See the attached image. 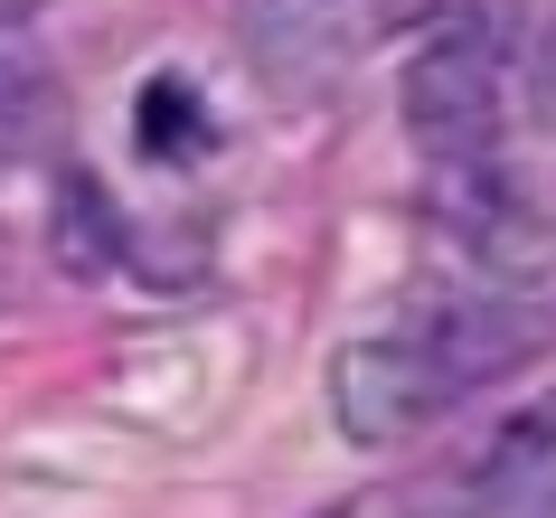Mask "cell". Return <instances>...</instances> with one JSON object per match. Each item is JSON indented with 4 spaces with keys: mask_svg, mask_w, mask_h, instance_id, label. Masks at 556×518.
<instances>
[{
    "mask_svg": "<svg viewBox=\"0 0 556 518\" xmlns=\"http://www.w3.org/2000/svg\"><path fill=\"white\" fill-rule=\"evenodd\" d=\"M500 38L453 29L406 66V132L434 170H471L500 151Z\"/></svg>",
    "mask_w": 556,
    "mask_h": 518,
    "instance_id": "6da1fadb",
    "label": "cell"
},
{
    "mask_svg": "<svg viewBox=\"0 0 556 518\" xmlns=\"http://www.w3.org/2000/svg\"><path fill=\"white\" fill-rule=\"evenodd\" d=\"M453 396H463V387H453L406 330L350 340L340 358H330V425H340V443H358V453H396V443H415Z\"/></svg>",
    "mask_w": 556,
    "mask_h": 518,
    "instance_id": "7a4b0ae2",
    "label": "cell"
},
{
    "mask_svg": "<svg viewBox=\"0 0 556 518\" xmlns=\"http://www.w3.org/2000/svg\"><path fill=\"white\" fill-rule=\"evenodd\" d=\"M406 340L471 396V387H491V377L528 368V358L547 349V312L519 302V292H434V302L406 320Z\"/></svg>",
    "mask_w": 556,
    "mask_h": 518,
    "instance_id": "3957f363",
    "label": "cell"
},
{
    "mask_svg": "<svg viewBox=\"0 0 556 518\" xmlns=\"http://www.w3.org/2000/svg\"><path fill=\"white\" fill-rule=\"evenodd\" d=\"M434 217H443V236H453L471 264H491V274H538V264L556 255L547 207L528 199L519 179H500L491 161H471V170H434Z\"/></svg>",
    "mask_w": 556,
    "mask_h": 518,
    "instance_id": "277c9868",
    "label": "cell"
},
{
    "mask_svg": "<svg viewBox=\"0 0 556 518\" xmlns=\"http://www.w3.org/2000/svg\"><path fill=\"white\" fill-rule=\"evenodd\" d=\"M236 38L274 94H321L350 66V0H236Z\"/></svg>",
    "mask_w": 556,
    "mask_h": 518,
    "instance_id": "5b68a950",
    "label": "cell"
},
{
    "mask_svg": "<svg viewBox=\"0 0 556 518\" xmlns=\"http://www.w3.org/2000/svg\"><path fill=\"white\" fill-rule=\"evenodd\" d=\"M481 490H491V500H509L519 518L556 509V396H538L528 415H509V425L491 433V462H481Z\"/></svg>",
    "mask_w": 556,
    "mask_h": 518,
    "instance_id": "8992f818",
    "label": "cell"
},
{
    "mask_svg": "<svg viewBox=\"0 0 556 518\" xmlns=\"http://www.w3.org/2000/svg\"><path fill=\"white\" fill-rule=\"evenodd\" d=\"M48 245H58V264L76 274V283H94L104 264H123V217H114V199H104V179H94V170H66L58 179Z\"/></svg>",
    "mask_w": 556,
    "mask_h": 518,
    "instance_id": "52a82bcc",
    "label": "cell"
},
{
    "mask_svg": "<svg viewBox=\"0 0 556 518\" xmlns=\"http://www.w3.org/2000/svg\"><path fill=\"white\" fill-rule=\"evenodd\" d=\"M48 132H58V76L0 29V161L10 151H38Z\"/></svg>",
    "mask_w": 556,
    "mask_h": 518,
    "instance_id": "ba28073f",
    "label": "cell"
},
{
    "mask_svg": "<svg viewBox=\"0 0 556 518\" xmlns=\"http://www.w3.org/2000/svg\"><path fill=\"white\" fill-rule=\"evenodd\" d=\"M207 227L199 217H142V227H123V264L142 274L151 292H189V283H207Z\"/></svg>",
    "mask_w": 556,
    "mask_h": 518,
    "instance_id": "9c48e42d",
    "label": "cell"
},
{
    "mask_svg": "<svg viewBox=\"0 0 556 518\" xmlns=\"http://www.w3.org/2000/svg\"><path fill=\"white\" fill-rule=\"evenodd\" d=\"M132 132H142L151 161H199V151H207V104H199V86H189V76H151L142 104H132Z\"/></svg>",
    "mask_w": 556,
    "mask_h": 518,
    "instance_id": "30bf717a",
    "label": "cell"
},
{
    "mask_svg": "<svg viewBox=\"0 0 556 518\" xmlns=\"http://www.w3.org/2000/svg\"><path fill=\"white\" fill-rule=\"evenodd\" d=\"M38 10H48V0H0V29H29Z\"/></svg>",
    "mask_w": 556,
    "mask_h": 518,
    "instance_id": "8fae6325",
    "label": "cell"
},
{
    "mask_svg": "<svg viewBox=\"0 0 556 518\" xmlns=\"http://www.w3.org/2000/svg\"><path fill=\"white\" fill-rule=\"evenodd\" d=\"M321 518H340V509H321Z\"/></svg>",
    "mask_w": 556,
    "mask_h": 518,
    "instance_id": "7c38bea8",
    "label": "cell"
}]
</instances>
